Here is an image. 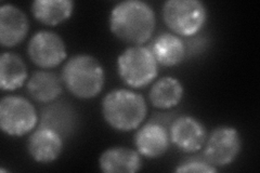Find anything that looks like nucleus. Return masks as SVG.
<instances>
[{
	"label": "nucleus",
	"instance_id": "obj_2",
	"mask_svg": "<svg viewBox=\"0 0 260 173\" xmlns=\"http://www.w3.org/2000/svg\"><path fill=\"white\" fill-rule=\"evenodd\" d=\"M148 106L144 97L129 89H115L104 96L102 115L109 125L115 130L127 131L137 129L146 117Z\"/></svg>",
	"mask_w": 260,
	"mask_h": 173
},
{
	"label": "nucleus",
	"instance_id": "obj_6",
	"mask_svg": "<svg viewBox=\"0 0 260 173\" xmlns=\"http://www.w3.org/2000/svg\"><path fill=\"white\" fill-rule=\"evenodd\" d=\"M38 122L36 109L27 98L7 95L0 101V127L10 136H23L31 132Z\"/></svg>",
	"mask_w": 260,
	"mask_h": 173
},
{
	"label": "nucleus",
	"instance_id": "obj_10",
	"mask_svg": "<svg viewBox=\"0 0 260 173\" xmlns=\"http://www.w3.org/2000/svg\"><path fill=\"white\" fill-rule=\"evenodd\" d=\"M63 136L55 130L39 126L30 134L27 151L30 157L40 163H49L60 157L63 151Z\"/></svg>",
	"mask_w": 260,
	"mask_h": 173
},
{
	"label": "nucleus",
	"instance_id": "obj_4",
	"mask_svg": "<svg viewBox=\"0 0 260 173\" xmlns=\"http://www.w3.org/2000/svg\"><path fill=\"white\" fill-rule=\"evenodd\" d=\"M117 71L127 86L143 88L156 78L158 63L150 48L132 46L118 56Z\"/></svg>",
	"mask_w": 260,
	"mask_h": 173
},
{
	"label": "nucleus",
	"instance_id": "obj_20",
	"mask_svg": "<svg viewBox=\"0 0 260 173\" xmlns=\"http://www.w3.org/2000/svg\"><path fill=\"white\" fill-rule=\"evenodd\" d=\"M217 168L214 167L213 164H210L205 159H198L192 158L188 159L180 164H178V167L175 169L176 172H203V173H211L217 172Z\"/></svg>",
	"mask_w": 260,
	"mask_h": 173
},
{
	"label": "nucleus",
	"instance_id": "obj_5",
	"mask_svg": "<svg viewBox=\"0 0 260 173\" xmlns=\"http://www.w3.org/2000/svg\"><path fill=\"white\" fill-rule=\"evenodd\" d=\"M162 19L175 34L188 37L204 26L207 9L200 0H168L162 6Z\"/></svg>",
	"mask_w": 260,
	"mask_h": 173
},
{
	"label": "nucleus",
	"instance_id": "obj_9",
	"mask_svg": "<svg viewBox=\"0 0 260 173\" xmlns=\"http://www.w3.org/2000/svg\"><path fill=\"white\" fill-rule=\"evenodd\" d=\"M169 137L180 151L195 153L204 146L207 132L199 119L192 116H181L173 122L169 130Z\"/></svg>",
	"mask_w": 260,
	"mask_h": 173
},
{
	"label": "nucleus",
	"instance_id": "obj_13",
	"mask_svg": "<svg viewBox=\"0 0 260 173\" xmlns=\"http://www.w3.org/2000/svg\"><path fill=\"white\" fill-rule=\"evenodd\" d=\"M99 167L105 173H135L141 170L142 158L140 153L133 148L125 146L111 147L101 154Z\"/></svg>",
	"mask_w": 260,
	"mask_h": 173
},
{
	"label": "nucleus",
	"instance_id": "obj_3",
	"mask_svg": "<svg viewBox=\"0 0 260 173\" xmlns=\"http://www.w3.org/2000/svg\"><path fill=\"white\" fill-rule=\"evenodd\" d=\"M62 81L69 91L78 98L89 100L102 91L104 70L94 56L73 55L62 70Z\"/></svg>",
	"mask_w": 260,
	"mask_h": 173
},
{
	"label": "nucleus",
	"instance_id": "obj_8",
	"mask_svg": "<svg viewBox=\"0 0 260 173\" xmlns=\"http://www.w3.org/2000/svg\"><path fill=\"white\" fill-rule=\"evenodd\" d=\"M30 61L42 68H52L67 59V46L56 32L39 30L27 46Z\"/></svg>",
	"mask_w": 260,
	"mask_h": 173
},
{
	"label": "nucleus",
	"instance_id": "obj_1",
	"mask_svg": "<svg viewBox=\"0 0 260 173\" xmlns=\"http://www.w3.org/2000/svg\"><path fill=\"white\" fill-rule=\"evenodd\" d=\"M156 18L152 7L141 0H125L114 6L109 25L112 34L120 41L142 46L155 29Z\"/></svg>",
	"mask_w": 260,
	"mask_h": 173
},
{
	"label": "nucleus",
	"instance_id": "obj_14",
	"mask_svg": "<svg viewBox=\"0 0 260 173\" xmlns=\"http://www.w3.org/2000/svg\"><path fill=\"white\" fill-rule=\"evenodd\" d=\"M150 49L156 62L166 67L180 64L185 56V46L182 39L172 32L158 35Z\"/></svg>",
	"mask_w": 260,
	"mask_h": 173
},
{
	"label": "nucleus",
	"instance_id": "obj_15",
	"mask_svg": "<svg viewBox=\"0 0 260 173\" xmlns=\"http://www.w3.org/2000/svg\"><path fill=\"white\" fill-rule=\"evenodd\" d=\"M27 91L38 103H50L62 92V78L49 71H37L27 81Z\"/></svg>",
	"mask_w": 260,
	"mask_h": 173
},
{
	"label": "nucleus",
	"instance_id": "obj_16",
	"mask_svg": "<svg viewBox=\"0 0 260 173\" xmlns=\"http://www.w3.org/2000/svg\"><path fill=\"white\" fill-rule=\"evenodd\" d=\"M74 11L72 0H35L31 4V13L40 23L55 26L71 18Z\"/></svg>",
	"mask_w": 260,
	"mask_h": 173
},
{
	"label": "nucleus",
	"instance_id": "obj_17",
	"mask_svg": "<svg viewBox=\"0 0 260 173\" xmlns=\"http://www.w3.org/2000/svg\"><path fill=\"white\" fill-rule=\"evenodd\" d=\"M27 68L23 59L13 52L0 55V88L4 91H13L25 84Z\"/></svg>",
	"mask_w": 260,
	"mask_h": 173
},
{
	"label": "nucleus",
	"instance_id": "obj_18",
	"mask_svg": "<svg viewBox=\"0 0 260 173\" xmlns=\"http://www.w3.org/2000/svg\"><path fill=\"white\" fill-rule=\"evenodd\" d=\"M184 93L183 86L175 77L159 78L150 90L149 98L153 106L160 110L173 109L181 102Z\"/></svg>",
	"mask_w": 260,
	"mask_h": 173
},
{
	"label": "nucleus",
	"instance_id": "obj_12",
	"mask_svg": "<svg viewBox=\"0 0 260 173\" xmlns=\"http://www.w3.org/2000/svg\"><path fill=\"white\" fill-rule=\"evenodd\" d=\"M170 137L167 129L158 122L145 123L135 135L137 151L146 158L154 159L164 155L169 148Z\"/></svg>",
	"mask_w": 260,
	"mask_h": 173
},
{
	"label": "nucleus",
	"instance_id": "obj_7",
	"mask_svg": "<svg viewBox=\"0 0 260 173\" xmlns=\"http://www.w3.org/2000/svg\"><path fill=\"white\" fill-rule=\"evenodd\" d=\"M205 142L204 159L214 167H224L233 162L242 148L239 131L230 126H221L211 131Z\"/></svg>",
	"mask_w": 260,
	"mask_h": 173
},
{
	"label": "nucleus",
	"instance_id": "obj_19",
	"mask_svg": "<svg viewBox=\"0 0 260 173\" xmlns=\"http://www.w3.org/2000/svg\"><path fill=\"white\" fill-rule=\"evenodd\" d=\"M73 112L68 105L63 103H54L43 111L40 126L55 130L63 137L67 136L73 128Z\"/></svg>",
	"mask_w": 260,
	"mask_h": 173
},
{
	"label": "nucleus",
	"instance_id": "obj_11",
	"mask_svg": "<svg viewBox=\"0 0 260 173\" xmlns=\"http://www.w3.org/2000/svg\"><path fill=\"white\" fill-rule=\"evenodd\" d=\"M29 29L27 15L19 7L6 4L0 7V43L11 48L25 39Z\"/></svg>",
	"mask_w": 260,
	"mask_h": 173
}]
</instances>
